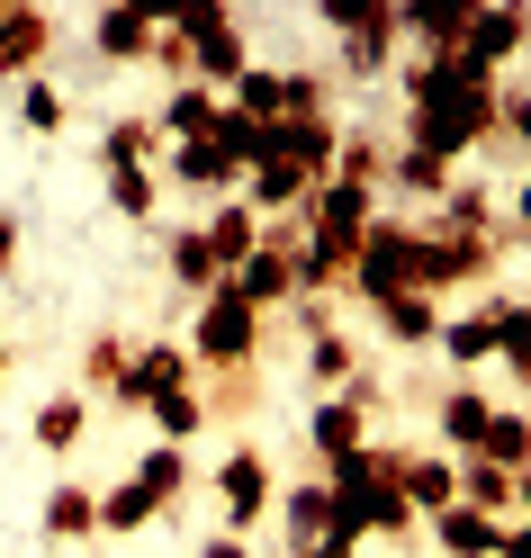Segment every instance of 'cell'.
I'll return each instance as SVG.
<instances>
[{
	"label": "cell",
	"mask_w": 531,
	"mask_h": 558,
	"mask_svg": "<svg viewBox=\"0 0 531 558\" xmlns=\"http://www.w3.org/2000/svg\"><path fill=\"white\" fill-rule=\"evenodd\" d=\"M478 460H495L505 477H522V469H531V414L495 405V424H486V441H478Z\"/></svg>",
	"instance_id": "44dd1931"
},
{
	"label": "cell",
	"mask_w": 531,
	"mask_h": 558,
	"mask_svg": "<svg viewBox=\"0 0 531 558\" xmlns=\"http://www.w3.org/2000/svg\"><path fill=\"white\" fill-rule=\"evenodd\" d=\"M0 270H19V217L0 207Z\"/></svg>",
	"instance_id": "bcb514c9"
},
{
	"label": "cell",
	"mask_w": 531,
	"mask_h": 558,
	"mask_svg": "<svg viewBox=\"0 0 531 558\" xmlns=\"http://www.w3.org/2000/svg\"><path fill=\"white\" fill-rule=\"evenodd\" d=\"M198 558H253V549H243V541H234V532H217V541H207V549H198Z\"/></svg>",
	"instance_id": "7dc6e473"
},
{
	"label": "cell",
	"mask_w": 531,
	"mask_h": 558,
	"mask_svg": "<svg viewBox=\"0 0 531 558\" xmlns=\"http://www.w3.org/2000/svg\"><path fill=\"white\" fill-rule=\"evenodd\" d=\"M325 19L342 27L351 73H387V54H397V0H325Z\"/></svg>",
	"instance_id": "52a82bcc"
},
{
	"label": "cell",
	"mask_w": 531,
	"mask_h": 558,
	"mask_svg": "<svg viewBox=\"0 0 531 558\" xmlns=\"http://www.w3.org/2000/svg\"><path fill=\"white\" fill-rule=\"evenodd\" d=\"M289 558H361V541H342V532H334V541H315V549H289Z\"/></svg>",
	"instance_id": "f6af8a7d"
},
{
	"label": "cell",
	"mask_w": 531,
	"mask_h": 558,
	"mask_svg": "<svg viewBox=\"0 0 531 558\" xmlns=\"http://www.w3.org/2000/svg\"><path fill=\"white\" fill-rule=\"evenodd\" d=\"M459 505H469V513H486V522H514V477L469 450V460H459Z\"/></svg>",
	"instance_id": "ffe728a7"
},
{
	"label": "cell",
	"mask_w": 531,
	"mask_h": 558,
	"mask_svg": "<svg viewBox=\"0 0 531 558\" xmlns=\"http://www.w3.org/2000/svg\"><path fill=\"white\" fill-rule=\"evenodd\" d=\"M522 37H531V19H522V10H478V19H469V37L450 46V63H459V73H478V82H495V73L522 54Z\"/></svg>",
	"instance_id": "9c48e42d"
},
{
	"label": "cell",
	"mask_w": 531,
	"mask_h": 558,
	"mask_svg": "<svg viewBox=\"0 0 531 558\" xmlns=\"http://www.w3.org/2000/svg\"><path fill=\"white\" fill-rule=\"evenodd\" d=\"M99 532V496H90V486H55V496H46V541L63 549V541H90Z\"/></svg>",
	"instance_id": "7402d4cb"
},
{
	"label": "cell",
	"mask_w": 531,
	"mask_h": 558,
	"mask_svg": "<svg viewBox=\"0 0 531 558\" xmlns=\"http://www.w3.org/2000/svg\"><path fill=\"white\" fill-rule=\"evenodd\" d=\"M387 181H397L406 198H450V190H459V181H450V162L414 154V145H406V154H387Z\"/></svg>",
	"instance_id": "f1b7e54d"
},
{
	"label": "cell",
	"mask_w": 531,
	"mask_h": 558,
	"mask_svg": "<svg viewBox=\"0 0 531 558\" xmlns=\"http://www.w3.org/2000/svg\"><path fill=\"white\" fill-rule=\"evenodd\" d=\"M486 333H495V352L514 361V378H531V306L522 298H495L486 306Z\"/></svg>",
	"instance_id": "484cf974"
},
{
	"label": "cell",
	"mask_w": 531,
	"mask_h": 558,
	"mask_svg": "<svg viewBox=\"0 0 531 558\" xmlns=\"http://www.w3.org/2000/svg\"><path fill=\"white\" fill-rule=\"evenodd\" d=\"M279 522H289V549H315V541H334V486H325V477H315V486H289Z\"/></svg>",
	"instance_id": "d6986e66"
},
{
	"label": "cell",
	"mask_w": 531,
	"mask_h": 558,
	"mask_svg": "<svg viewBox=\"0 0 531 558\" xmlns=\"http://www.w3.org/2000/svg\"><path fill=\"white\" fill-rule=\"evenodd\" d=\"M46 54H55V10L10 0V10H0V82H37Z\"/></svg>",
	"instance_id": "8fae6325"
},
{
	"label": "cell",
	"mask_w": 531,
	"mask_h": 558,
	"mask_svg": "<svg viewBox=\"0 0 531 558\" xmlns=\"http://www.w3.org/2000/svg\"><path fill=\"white\" fill-rule=\"evenodd\" d=\"M207 486L226 496V532H234V541H243V532H253V522L270 513V460H262L253 441H243V450H226V469L207 477Z\"/></svg>",
	"instance_id": "30bf717a"
},
{
	"label": "cell",
	"mask_w": 531,
	"mask_h": 558,
	"mask_svg": "<svg viewBox=\"0 0 531 558\" xmlns=\"http://www.w3.org/2000/svg\"><path fill=\"white\" fill-rule=\"evenodd\" d=\"M334 154H342V126H334V118H279V126H270V162H289L306 190L334 181Z\"/></svg>",
	"instance_id": "ba28073f"
},
{
	"label": "cell",
	"mask_w": 531,
	"mask_h": 558,
	"mask_svg": "<svg viewBox=\"0 0 531 558\" xmlns=\"http://www.w3.org/2000/svg\"><path fill=\"white\" fill-rule=\"evenodd\" d=\"M495 532H505V522H486V513H469V505L433 513V541H442L450 558H495Z\"/></svg>",
	"instance_id": "cb8c5ba5"
},
{
	"label": "cell",
	"mask_w": 531,
	"mask_h": 558,
	"mask_svg": "<svg viewBox=\"0 0 531 558\" xmlns=\"http://www.w3.org/2000/svg\"><path fill=\"white\" fill-rule=\"evenodd\" d=\"M397 469H406L397 441H361L351 460L325 469V486H334V532H342V541H370V532L397 541V532H414V505H406Z\"/></svg>",
	"instance_id": "6da1fadb"
},
{
	"label": "cell",
	"mask_w": 531,
	"mask_h": 558,
	"mask_svg": "<svg viewBox=\"0 0 531 558\" xmlns=\"http://www.w3.org/2000/svg\"><path fill=\"white\" fill-rule=\"evenodd\" d=\"M378 325L397 333V342H433V333H442V306L423 298V289H406V298H387V306H378Z\"/></svg>",
	"instance_id": "4dcf8cb0"
},
{
	"label": "cell",
	"mask_w": 531,
	"mask_h": 558,
	"mask_svg": "<svg viewBox=\"0 0 531 558\" xmlns=\"http://www.w3.org/2000/svg\"><path fill=\"white\" fill-rule=\"evenodd\" d=\"M0 388H10V342H0Z\"/></svg>",
	"instance_id": "f907efd6"
},
{
	"label": "cell",
	"mask_w": 531,
	"mask_h": 558,
	"mask_svg": "<svg viewBox=\"0 0 531 558\" xmlns=\"http://www.w3.org/2000/svg\"><path fill=\"white\" fill-rule=\"evenodd\" d=\"M397 486H406L414 522H433V513H450V505H459V460H450V450H406Z\"/></svg>",
	"instance_id": "5bb4252c"
},
{
	"label": "cell",
	"mask_w": 531,
	"mask_h": 558,
	"mask_svg": "<svg viewBox=\"0 0 531 558\" xmlns=\"http://www.w3.org/2000/svg\"><path fill=\"white\" fill-rule=\"evenodd\" d=\"M478 0H397V27H414V37H433V54H450L459 37H469Z\"/></svg>",
	"instance_id": "e0dca14e"
},
{
	"label": "cell",
	"mask_w": 531,
	"mask_h": 558,
	"mask_svg": "<svg viewBox=\"0 0 531 558\" xmlns=\"http://www.w3.org/2000/svg\"><path fill=\"white\" fill-rule=\"evenodd\" d=\"M154 37H162L154 0H118V10L90 19V54H109V63H154Z\"/></svg>",
	"instance_id": "7c38bea8"
},
{
	"label": "cell",
	"mask_w": 531,
	"mask_h": 558,
	"mask_svg": "<svg viewBox=\"0 0 531 558\" xmlns=\"http://www.w3.org/2000/svg\"><path fill=\"white\" fill-rule=\"evenodd\" d=\"M505 253H514V226L505 234H478V226H414V289L423 298H442V289H469V279H486V270H505Z\"/></svg>",
	"instance_id": "7a4b0ae2"
},
{
	"label": "cell",
	"mask_w": 531,
	"mask_h": 558,
	"mask_svg": "<svg viewBox=\"0 0 531 558\" xmlns=\"http://www.w3.org/2000/svg\"><path fill=\"white\" fill-rule=\"evenodd\" d=\"M334 181H342V190H378V181H387V145H378V135H342Z\"/></svg>",
	"instance_id": "f546056e"
},
{
	"label": "cell",
	"mask_w": 531,
	"mask_h": 558,
	"mask_svg": "<svg viewBox=\"0 0 531 558\" xmlns=\"http://www.w3.org/2000/svg\"><path fill=\"white\" fill-rule=\"evenodd\" d=\"M154 424H162V441H171V450H181V441H190V433L207 424V397H198V388H181V397H162V405H154Z\"/></svg>",
	"instance_id": "f35d334b"
},
{
	"label": "cell",
	"mask_w": 531,
	"mask_h": 558,
	"mask_svg": "<svg viewBox=\"0 0 531 558\" xmlns=\"http://www.w3.org/2000/svg\"><path fill=\"white\" fill-rule=\"evenodd\" d=\"M190 352H181V342H145V352H135L126 361V378H118V397L109 405H162V397H181L190 388Z\"/></svg>",
	"instance_id": "4fadbf2b"
},
{
	"label": "cell",
	"mask_w": 531,
	"mask_h": 558,
	"mask_svg": "<svg viewBox=\"0 0 531 558\" xmlns=\"http://www.w3.org/2000/svg\"><path fill=\"white\" fill-rule=\"evenodd\" d=\"M198 234H207V253H217V270H226V279L262 253V217H253V207H234V198H226V207H217V217H207Z\"/></svg>",
	"instance_id": "2e32d148"
},
{
	"label": "cell",
	"mask_w": 531,
	"mask_h": 558,
	"mask_svg": "<svg viewBox=\"0 0 531 558\" xmlns=\"http://www.w3.org/2000/svg\"><path fill=\"white\" fill-rule=\"evenodd\" d=\"M306 369L315 378H325V388H351V378H361V352H351V333H315V352H306Z\"/></svg>",
	"instance_id": "836d02e7"
},
{
	"label": "cell",
	"mask_w": 531,
	"mask_h": 558,
	"mask_svg": "<svg viewBox=\"0 0 531 558\" xmlns=\"http://www.w3.org/2000/svg\"><path fill=\"white\" fill-rule=\"evenodd\" d=\"M406 289H414V226H406V217H370L361 262H351V298L378 316V306L406 298Z\"/></svg>",
	"instance_id": "277c9868"
},
{
	"label": "cell",
	"mask_w": 531,
	"mask_h": 558,
	"mask_svg": "<svg viewBox=\"0 0 531 558\" xmlns=\"http://www.w3.org/2000/svg\"><path fill=\"white\" fill-rule=\"evenodd\" d=\"M279 118H325V73H279Z\"/></svg>",
	"instance_id": "b9f144b4"
},
{
	"label": "cell",
	"mask_w": 531,
	"mask_h": 558,
	"mask_svg": "<svg viewBox=\"0 0 531 558\" xmlns=\"http://www.w3.org/2000/svg\"><path fill=\"white\" fill-rule=\"evenodd\" d=\"M486 424H495V405H486L478 388H450V397H442V441L459 450V460H469V450L486 441Z\"/></svg>",
	"instance_id": "603a6c76"
},
{
	"label": "cell",
	"mask_w": 531,
	"mask_h": 558,
	"mask_svg": "<svg viewBox=\"0 0 531 558\" xmlns=\"http://www.w3.org/2000/svg\"><path fill=\"white\" fill-rule=\"evenodd\" d=\"M154 145H162V126H154V118H118L109 135H99L109 171H126V162H145V171H154Z\"/></svg>",
	"instance_id": "1f68e13d"
},
{
	"label": "cell",
	"mask_w": 531,
	"mask_h": 558,
	"mask_svg": "<svg viewBox=\"0 0 531 558\" xmlns=\"http://www.w3.org/2000/svg\"><path fill=\"white\" fill-rule=\"evenodd\" d=\"M162 262H171V279H181V289H198V298H207V289H217V279H226V270H217V253H207V234H198V226H181V234H171V243H162Z\"/></svg>",
	"instance_id": "d4e9b609"
},
{
	"label": "cell",
	"mask_w": 531,
	"mask_h": 558,
	"mask_svg": "<svg viewBox=\"0 0 531 558\" xmlns=\"http://www.w3.org/2000/svg\"><path fill=\"white\" fill-rule=\"evenodd\" d=\"M19 126H27V135H55V126H63V90H55V82H27V90H19Z\"/></svg>",
	"instance_id": "60d3db41"
},
{
	"label": "cell",
	"mask_w": 531,
	"mask_h": 558,
	"mask_svg": "<svg viewBox=\"0 0 531 558\" xmlns=\"http://www.w3.org/2000/svg\"><path fill=\"white\" fill-rule=\"evenodd\" d=\"M495 558H531V513H522V522H505V532H495Z\"/></svg>",
	"instance_id": "7bdbcfd3"
},
{
	"label": "cell",
	"mask_w": 531,
	"mask_h": 558,
	"mask_svg": "<svg viewBox=\"0 0 531 558\" xmlns=\"http://www.w3.org/2000/svg\"><path fill=\"white\" fill-rule=\"evenodd\" d=\"M109 207H118L126 226H145V217H154V171H145V162H126V171H109Z\"/></svg>",
	"instance_id": "8d00e7d4"
},
{
	"label": "cell",
	"mask_w": 531,
	"mask_h": 558,
	"mask_svg": "<svg viewBox=\"0 0 531 558\" xmlns=\"http://www.w3.org/2000/svg\"><path fill=\"white\" fill-rule=\"evenodd\" d=\"M145 522H154V496H145L135 477L118 486V496H99V532H118V541H126V532H145Z\"/></svg>",
	"instance_id": "d590c367"
},
{
	"label": "cell",
	"mask_w": 531,
	"mask_h": 558,
	"mask_svg": "<svg viewBox=\"0 0 531 558\" xmlns=\"http://www.w3.org/2000/svg\"><path fill=\"white\" fill-rule=\"evenodd\" d=\"M442 352L469 369V361H495V333H486V316H459V325H442Z\"/></svg>",
	"instance_id": "ab89813d"
},
{
	"label": "cell",
	"mask_w": 531,
	"mask_h": 558,
	"mask_svg": "<svg viewBox=\"0 0 531 558\" xmlns=\"http://www.w3.org/2000/svg\"><path fill=\"white\" fill-rule=\"evenodd\" d=\"M505 126L522 135V145H531V90H505Z\"/></svg>",
	"instance_id": "ee69618b"
},
{
	"label": "cell",
	"mask_w": 531,
	"mask_h": 558,
	"mask_svg": "<svg viewBox=\"0 0 531 558\" xmlns=\"http://www.w3.org/2000/svg\"><path fill=\"white\" fill-rule=\"evenodd\" d=\"M243 190H253V207H270V217H306V198H315V190L298 181L289 162H262V171H253Z\"/></svg>",
	"instance_id": "83f0119b"
},
{
	"label": "cell",
	"mask_w": 531,
	"mask_h": 558,
	"mask_svg": "<svg viewBox=\"0 0 531 558\" xmlns=\"http://www.w3.org/2000/svg\"><path fill=\"white\" fill-rule=\"evenodd\" d=\"M190 361L217 369V378H253V361H262V316L226 289V279L198 298V342H190Z\"/></svg>",
	"instance_id": "3957f363"
},
{
	"label": "cell",
	"mask_w": 531,
	"mask_h": 558,
	"mask_svg": "<svg viewBox=\"0 0 531 558\" xmlns=\"http://www.w3.org/2000/svg\"><path fill=\"white\" fill-rule=\"evenodd\" d=\"M370 414H378V378L361 369L351 388H334L325 405L306 414V441H315V460H325V469H334V460H351V450L370 441Z\"/></svg>",
	"instance_id": "8992f818"
},
{
	"label": "cell",
	"mask_w": 531,
	"mask_h": 558,
	"mask_svg": "<svg viewBox=\"0 0 531 558\" xmlns=\"http://www.w3.org/2000/svg\"><path fill=\"white\" fill-rule=\"evenodd\" d=\"M82 424H90V405H82V397H46V405H37V441H46V450H73Z\"/></svg>",
	"instance_id": "e575fe53"
},
{
	"label": "cell",
	"mask_w": 531,
	"mask_h": 558,
	"mask_svg": "<svg viewBox=\"0 0 531 558\" xmlns=\"http://www.w3.org/2000/svg\"><path fill=\"white\" fill-rule=\"evenodd\" d=\"M514 234H531V181L514 190Z\"/></svg>",
	"instance_id": "c3c4849f"
},
{
	"label": "cell",
	"mask_w": 531,
	"mask_h": 558,
	"mask_svg": "<svg viewBox=\"0 0 531 558\" xmlns=\"http://www.w3.org/2000/svg\"><path fill=\"white\" fill-rule=\"evenodd\" d=\"M171 181L181 190H234V171H226L217 145H171Z\"/></svg>",
	"instance_id": "d6a6232c"
},
{
	"label": "cell",
	"mask_w": 531,
	"mask_h": 558,
	"mask_svg": "<svg viewBox=\"0 0 531 558\" xmlns=\"http://www.w3.org/2000/svg\"><path fill=\"white\" fill-rule=\"evenodd\" d=\"M126 361H135V352H126V333H99L90 352H82V378H90L99 397H118V378H126Z\"/></svg>",
	"instance_id": "74e56055"
},
{
	"label": "cell",
	"mask_w": 531,
	"mask_h": 558,
	"mask_svg": "<svg viewBox=\"0 0 531 558\" xmlns=\"http://www.w3.org/2000/svg\"><path fill=\"white\" fill-rule=\"evenodd\" d=\"M306 234H325V243H361V234H370V190L325 181V190L306 198Z\"/></svg>",
	"instance_id": "9a60e30c"
},
{
	"label": "cell",
	"mask_w": 531,
	"mask_h": 558,
	"mask_svg": "<svg viewBox=\"0 0 531 558\" xmlns=\"http://www.w3.org/2000/svg\"><path fill=\"white\" fill-rule=\"evenodd\" d=\"M217 118H226V99L207 90V82H181V90H171V109H162L154 126L181 135V145H207V135H217Z\"/></svg>",
	"instance_id": "ac0fdd59"
},
{
	"label": "cell",
	"mask_w": 531,
	"mask_h": 558,
	"mask_svg": "<svg viewBox=\"0 0 531 558\" xmlns=\"http://www.w3.org/2000/svg\"><path fill=\"white\" fill-rule=\"evenodd\" d=\"M514 243H522V253H531V234H514Z\"/></svg>",
	"instance_id": "816d5d0a"
},
{
	"label": "cell",
	"mask_w": 531,
	"mask_h": 558,
	"mask_svg": "<svg viewBox=\"0 0 531 558\" xmlns=\"http://www.w3.org/2000/svg\"><path fill=\"white\" fill-rule=\"evenodd\" d=\"M181 37H190V73L217 90V99L253 73V63H243V27L217 10V0H181Z\"/></svg>",
	"instance_id": "5b68a950"
},
{
	"label": "cell",
	"mask_w": 531,
	"mask_h": 558,
	"mask_svg": "<svg viewBox=\"0 0 531 558\" xmlns=\"http://www.w3.org/2000/svg\"><path fill=\"white\" fill-rule=\"evenodd\" d=\"M514 505H522V513H531V469H522V477H514Z\"/></svg>",
	"instance_id": "681fc988"
},
{
	"label": "cell",
	"mask_w": 531,
	"mask_h": 558,
	"mask_svg": "<svg viewBox=\"0 0 531 558\" xmlns=\"http://www.w3.org/2000/svg\"><path fill=\"white\" fill-rule=\"evenodd\" d=\"M135 486H145V496H154V513H171V505H181L190 496V460H181V450H145V469H135Z\"/></svg>",
	"instance_id": "4316f807"
}]
</instances>
